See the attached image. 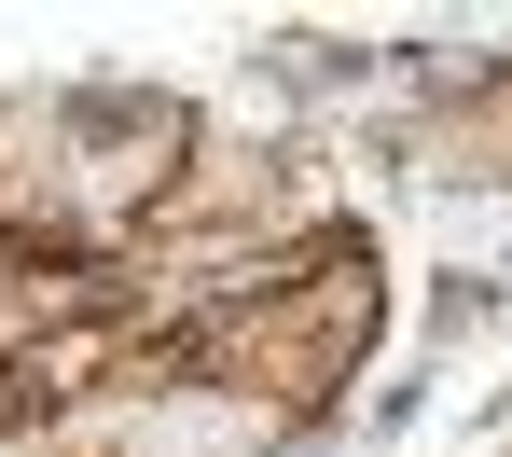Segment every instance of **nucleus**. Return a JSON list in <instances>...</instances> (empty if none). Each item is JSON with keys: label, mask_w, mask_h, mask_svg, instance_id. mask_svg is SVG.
<instances>
[{"label": "nucleus", "mask_w": 512, "mask_h": 457, "mask_svg": "<svg viewBox=\"0 0 512 457\" xmlns=\"http://www.w3.org/2000/svg\"><path fill=\"white\" fill-rule=\"evenodd\" d=\"M374 333H388V250L346 236V250H319L291 291H263L236 319L180 333V361L222 374V388H250L263 416H291V430H346V416H360V374H374Z\"/></svg>", "instance_id": "nucleus-1"}, {"label": "nucleus", "mask_w": 512, "mask_h": 457, "mask_svg": "<svg viewBox=\"0 0 512 457\" xmlns=\"http://www.w3.org/2000/svg\"><path fill=\"white\" fill-rule=\"evenodd\" d=\"M499 457H512V444H499Z\"/></svg>", "instance_id": "nucleus-2"}]
</instances>
